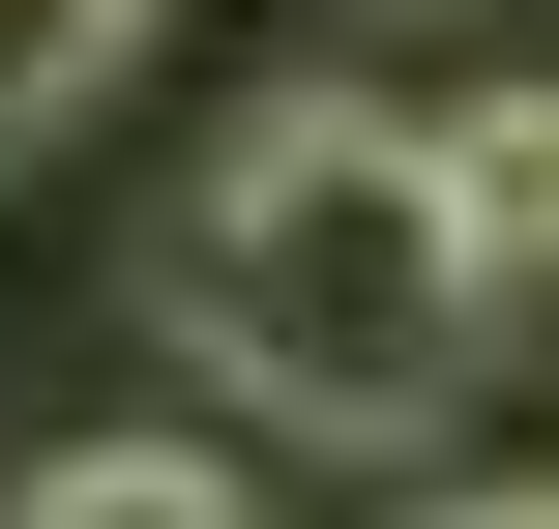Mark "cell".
<instances>
[{
	"label": "cell",
	"instance_id": "cell-1",
	"mask_svg": "<svg viewBox=\"0 0 559 529\" xmlns=\"http://www.w3.org/2000/svg\"><path fill=\"white\" fill-rule=\"evenodd\" d=\"M177 324H206V383H236V412H295V442H442L501 294L442 265L413 118L295 88V118H236V147H206V206H177Z\"/></svg>",
	"mask_w": 559,
	"mask_h": 529
},
{
	"label": "cell",
	"instance_id": "cell-2",
	"mask_svg": "<svg viewBox=\"0 0 559 529\" xmlns=\"http://www.w3.org/2000/svg\"><path fill=\"white\" fill-rule=\"evenodd\" d=\"M413 177H442V265L472 294H559V88H442Z\"/></svg>",
	"mask_w": 559,
	"mask_h": 529
},
{
	"label": "cell",
	"instance_id": "cell-3",
	"mask_svg": "<svg viewBox=\"0 0 559 529\" xmlns=\"http://www.w3.org/2000/svg\"><path fill=\"white\" fill-rule=\"evenodd\" d=\"M118 88H147V0H0V177L59 118H118Z\"/></svg>",
	"mask_w": 559,
	"mask_h": 529
},
{
	"label": "cell",
	"instance_id": "cell-4",
	"mask_svg": "<svg viewBox=\"0 0 559 529\" xmlns=\"http://www.w3.org/2000/svg\"><path fill=\"white\" fill-rule=\"evenodd\" d=\"M0 529H265V501H236V442H59Z\"/></svg>",
	"mask_w": 559,
	"mask_h": 529
},
{
	"label": "cell",
	"instance_id": "cell-5",
	"mask_svg": "<svg viewBox=\"0 0 559 529\" xmlns=\"http://www.w3.org/2000/svg\"><path fill=\"white\" fill-rule=\"evenodd\" d=\"M442 529H559V501H442Z\"/></svg>",
	"mask_w": 559,
	"mask_h": 529
}]
</instances>
